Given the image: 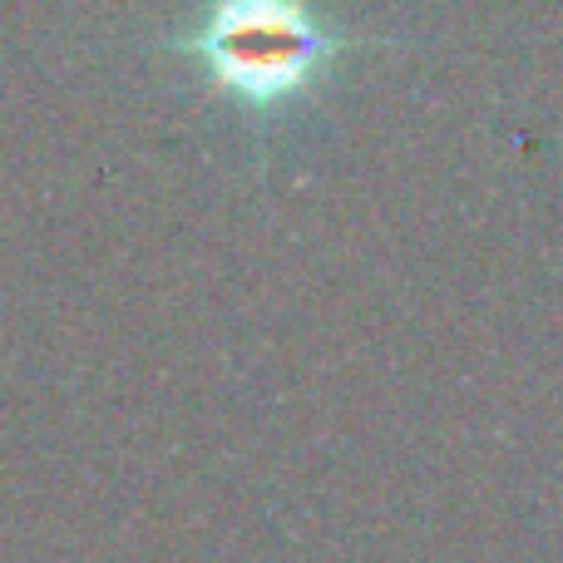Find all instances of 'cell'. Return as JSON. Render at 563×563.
Masks as SVG:
<instances>
[{
    "label": "cell",
    "instance_id": "cell-1",
    "mask_svg": "<svg viewBox=\"0 0 563 563\" xmlns=\"http://www.w3.org/2000/svg\"><path fill=\"white\" fill-rule=\"evenodd\" d=\"M178 49H188L247 114H273L346 49V35L311 5L228 0L198 10L194 25L178 35Z\"/></svg>",
    "mask_w": 563,
    "mask_h": 563
}]
</instances>
